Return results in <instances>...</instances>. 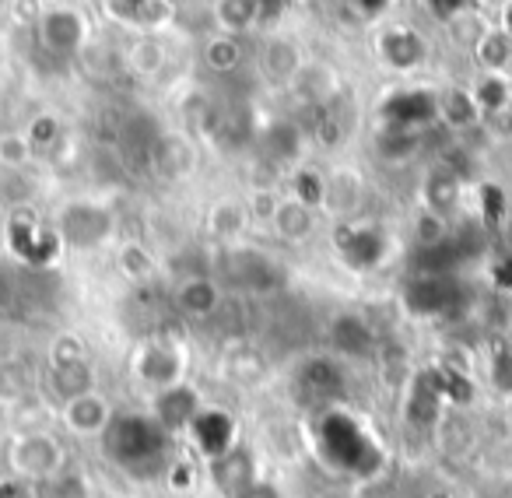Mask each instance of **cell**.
Here are the masks:
<instances>
[{"label": "cell", "mask_w": 512, "mask_h": 498, "mask_svg": "<svg viewBox=\"0 0 512 498\" xmlns=\"http://www.w3.org/2000/svg\"><path fill=\"white\" fill-rule=\"evenodd\" d=\"M0 498H43V484L8 474V477H0Z\"/></svg>", "instance_id": "cell-44"}, {"label": "cell", "mask_w": 512, "mask_h": 498, "mask_svg": "<svg viewBox=\"0 0 512 498\" xmlns=\"http://www.w3.org/2000/svg\"><path fill=\"white\" fill-rule=\"evenodd\" d=\"M334 246H337L341 264L358 274L376 271V267H383L386 257H390V235H386V228H379L376 221H362V218L341 221L334 235Z\"/></svg>", "instance_id": "cell-6"}, {"label": "cell", "mask_w": 512, "mask_h": 498, "mask_svg": "<svg viewBox=\"0 0 512 498\" xmlns=\"http://www.w3.org/2000/svg\"><path fill=\"white\" fill-rule=\"evenodd\" d=\"M172 306L186 320H214L221 313V306H225V288H221V281L207 278V274H186L172 288Z\"/></svg>", "instance_id": "cell-15"}, {"label": "cell", "mask_w": 512, "mask_h": 498, "mask_svg": "<svg viewBox=\"0 0 512 498\" xmlns=\"http://www.w3.org/2000/svg\"><path fill=\"white\" fill-rule=\"evenodd\" d=\"M249 221H253L249 218V207H246V200H239V197H218L204 214L207 235H211L214 242H225V246L246 235Z\"/></svg>", "instance_id": "cell-26"}, {"label": "cell", "mask_w": 512, "mask_h": 498, "mask_svg": "<svg viewBox=\"0 0 512 498\" xmlns=\"http://www.w3.org/2000/svg\"><path fill=\"white\" fill-rule=\"evenodd\" d=\"M428 39L421 36L414 25L407 22H390L376 32V57L383 67L397 74H414L428 64Z\"/></svg>", "instance_id": "cell-8"}, {"label": "cell", "mask_w": 512, "mask_h": 498, "mask_svg": "<svg viewBox=\"0 0 512 498\" xmlns=\"http://www.w3.org/2000/svg\"><path fill=\"white\" fill-rule=\"evenodd\" d=\"M113 22L134 32H155L172 18V0H102Z\"/></svg>", "instance_id": "cell-25"}, {"label": "cell", "mask_w": 512, "mask_h": 498, "mask_svg": "<svg viewBox=\"0 0 512 498\" xmlns=\"http://www.w3.org/2000/svg\"><path fill=\"white\" fill-rule=\"evenodd\" d=\"M36 39L53 60H74L85 53L92 39V25L78 8H50L39 15Z\"/></svg>", "instance_id": "cell-7"}, {"label": "cell", "mask_w": 512, "mask_h": 498, "mask_svg": "<svg viewBox=\"0 0 512 498\" xmlns=\"http://www.w3.org/2000/svg\"><path fill=\"white\" fill-rule=\"evenodd\" d=\"M235 498H285V495L278 491V484H271V481H264V477H260V481L249 484V488L242 491V495H235Z\"/></svg>", "instance_id": "cell-45"}, {"label": "cell", "mask_w": 512, "mask_h": 498, "mask_svg": "<svg viewBox=\"0 0 512 498\" xmlns=\"http://www.w3.org/2000/svg\"><path fill=\"white\" fill-rule=\"evenodd\" d=\"M130 376L148 393H158L165 386H176L186 379V351L183 344L169 337H148L130 355Z\"/></svg>", "instance_id": "cell-5"}, {"label": "cell", "mask_w": 512, "mask_h": 498, "mask_svg": "<svg viewBox=\"0 0 512 498\" xmlns=\"http://www.w3.org/2000/svg\"><path fill=\"white\" fill-rule=\"evenodd\" d=\"M211 18L218 25V32L228 36H249L260 29L264 22V8L256 0H211Z\"/></svg>", "instance_id": "cell-30"}, {"label": "cell", "mask_w": 512, "mask_h": 498, "mask_svg": "<svg viewBox=\"0 0 512 498\" xmlns=\"http://www.w3.org/2000/svg\"><path fill=\"white\" fill-rule=\"evenodd\" d=\"M57 418H60V425L71 435H78V439H102L109 421L116 418V407L106 393L88 390V393H78V397L64 400Z\"/></svg>", "instance_id": "cell-12"}, {"label": "cell", "mask_w": 512, "mask_h": 498, "mask_svg": "<svg viewBox=\"0 0 512 498\" xmlns=\"http://www.w3.org/2000/svg\"><path fill=\"white\" fill-rule=\"evenodd\" d=\"M4 239H8L11 257L32 271H46L60 257V239L53 232V221H43L32 207H15L4 221Z\"/></svg>", "instance_id": "cell-4"}, {"label": "cell", "mask_w": 512, "mask_h": 498, "mask_svg": "<svg viewBox=\"0 0 512 498\" xmlns=\"http://www.w3.org/2000/svg\"><path fill=\"white\" fill-rule=\"evenodd\" d=\"M148 411H151V418H155L158 425L165 428V432L183 435L186 428L193 425V418L204 411V400H200V393L183 379V383L165 386V390L151 393Z\"/></svg>", "instance_id": "cell-14"}, {"label": "cell", "mask_w": 512, "mask_h": 498, "mask_svg": "<svg viewBox=\"0 0 512 498\" xmlns=\"http://www.w3.org/2000/svg\"><path fill=\"white\" fill-rule=\"evenodd\" d=\"M116 267H120L123 278L130 281H148L155 274V257H151V249L144 242H123L116 249Z\"/></svg>", "instance_id": "cell-37"}, {"label": "cell", "mask_w": 512, "mask_h": 498, "mask_svg": "<svg viewBox=\"0 0 512 498\" xmlns=\"http://www.w3.org/2000/svg\"><path fill=\"white\" fill-rule=\"evenodd\" d=\"M25 137H29L36 155H50V151L64 141V123L53 113H39V116H32V123L25 127Z\"/></svg>", "instance_id": "cell-39"}, {"label": "cell", "mask_w": 512, "mask_h": 498, "mask_svg": "<svg viewBox=\"0 0 512 498\" xmlns=\"http://www.w3.org/2000/svg\"><path fill=\"white\" fill-rule=\"evenodd\" d=\"M200 57H204V67L211 74H235L242 67V60H246V50H242V39L239 36H228V32H214L211 39L204 43V50H200Z\"/></svg>", "instance_id": "cell-34"}, {"label": "cell", "mask_w": 512, "mask_h": 498, "mask_svg": "<svg viewBox=\"0 0 512 498\" xmlns=\"http://www.w3.org/2000/svg\"><path fill=\"white\" fill-rule=\"evenodd\" d=\"M495 29H502L512 39V0H505L502 8L495 11Z\"/></svg>", "instance_id": "cell-46"}, {"label": "cell", "mask_w": 512, "mask_h": 498, "mask_svg": "<svg viewBox=\"0 0 512 498\" xmlns=\"http://www.w3.org/2000/svg\"><path fill=\"white\" fill-rule=\"evenodd\" d=\"M348 372L337 355H306L295 369V390L309 404H334L344 393Z\"/></svg>", "instance_id": "cell-9"}, {"label": "cell", "mask_w": 512, "mask_h": 498, "mask_svg": "<svg viewBox=\"0 0 512 498\" xmlns=\"http://www.w3.org/2000/svg\"><path fill=\"white\" fill-rule=\"evenodd\" d=\"M302 148H306V130L292 120H274L271 127L256 134L260 165L274 172H292L295 165H302Z\"/></svg>", "instance_id": "cell-13"}, {"label": "cell", "mask_w": 512, "mask_h": 498, "mask_svg": "<svg viewBox=\"0 0 512 498\" xmlns=\"http://www.w3.org/2000/svg\"><path fill=\"white\" fill-rule=\"evenodd\" d=\"M53 232L71 253H95L116 239V211L99 197H71L53 214Z\"/></svg>", "instance_id": "cell-2"}, {"label": "cell", "mask_w": 512, "mask_h": 498, "mask_svg": "<svg viewBox=\"0 0 512 498\" xmlns=\"http://www.w3.org/2000/svg\"><path fill=\"white\" fill-rule=\"evenodd\" d=\"M292 197H299L302 204L323 211V193H327V172H320L316 165H295L288 172V190Z\"/></svg>", "instance_id": "cell-36"}, {"label": "cell", "mask_w": 512, "mask_h": 498, "mask_svg": "<svg viewBox=\"0 0 512 498\" xmlns=\"http://www.w3.org/2000/svg\"><path fill=\"white\" fill-rule=\"evenodd\" d=\"M467 88H470V95H474L484 120H498V116L512 109V74L477 71V78L470 81Z\"/></svg>", "instance_id": "cell-27"}, {"label": "cell", "mask_w": 512, "mask_h": 498, "mask_svg": "<svg viewBox=\"0 0 512 498\" xmlns=\"http://www.w3.org/2000/svg\"><path fill=\"white\" fill-rule=\"evenodd\" d=\"M67 467V449L50 428H22L8 442V470L36 484H50Z\"/></svg>", "instance_id": "cell-3"}, {"label": "cell", "mask_w": 512, "mask_h": 498, "mask_svg": "<svg viewBox=\"0 0 512 498\" xmlns=\"http://www.w3.org/2000/svg\"><path fill=\"white\" fill-rule=\"evenodd\" d=\"M148 162L162 179L179 183V179L193 176V169H197V144H193V137L186 130H162L155 137V144H151Z\"/></svg>", "instance_id": "cell-16"}, {"label": "cell", "mask_w": 512, "mask_h": 498, "mask_svg": "<svg viewBox=\"0 0 512 498\" xmlns=\"http://www.w3.org/2000/svg\"><path fill=\"white\" fill-rule=\"evenodd\" d=\"M260 8H264V18H278V15H285L288 8H292L295 0H256Z\"/></svg>", "instance_id": "cell-47"}, {"label": "cell", "mask_w": 512, "mask_h": 498, "mask_svg": "<svg viewBox=\"0 0 512 498\" xmlns=\"http://www.w3.org/2000/svg\"><path fill=\"white\" fill-rule=\"evenodd\" d=\"M330 348L341 362H358V358H369L376 348V334H372V323L362 313H337L330 323Z\"/></svg>", "instance_id": "cell-23"}, {"label": "cell", "mask_w": 512, "mask_h": 498, "mask_svg": "<svg viewBox=\"0 0 512 498\" xmlns=\"http://www.w3.org/2000/svg\"><path fill=\"white\" fill-rule=\"evenodd\" d=\"M228 274L239 288L246 292H267V288L278 285V267L274 260H267L264 253H253V249H242V253H232L228 257Z\"/></svg>", "instance_id": "cell-28"}, {"label": "cell", "mask_w": 512, "mask_h": 498, "mask_svg": "<svg viewBox=\"0 0 512 498\" xmlns=\"http://www.w3.org/2000/svg\"><path fill=\"white\" fill-rule=\"evenodd\" d=\"M32 158H36V151H32L25 130H8V134H0V169L22 172Z\"/></svg>", "instance_id": "cell-40"}, {"label": "cell", "mask_w": 512, "mask_h": 498, "mask_svg": "<svg viewBox=\"0 0 512 498\" xmlns=\"http://www.w3.org/2000/svg\"><path fill=\"white\" fill-rule=\"evenodd\" d=\"M365 176L351 165H341V169L327 172V193H323V211L334 214L337 221H351L362 214L365 207Z\"/></svg>", "instance_id": "cell-18"}, {"label": "cell", "mask_w": 512, "mask_h": 498, "mask_svg": "<svg viewBox=\"0 0 512 498\" xmlns=\"http://www.w3.org/2000/svg\"><path fill=\"white\" fill-rule=\"evenodd\" d=\"M421 148V130H400V127H379L376 151L383 162H411Z\"/></svg>", "instance_id": "cell-35"}, {"label": "cell", "mask_w": 512, "mask_h": 498, "mask_svg": "<svg viewBox=\"0 0 512 498\" xmlns=\"http://www.w3.org/2000/svg\"><path fill=\"white\" fill-rule=\"evenodd\" d=\"M172 446L176 435L165 432L151 411H116L102 435V449L120 470L130 477H155L172 467Z\"/></svg>", "instance_id": "cell-1"}, {"label": "cell", "mask_w": 512, "mask_h": 498, "mask_svg": "<svg viewBox=\"0 0 512 498\" xmlns=\"http://www.w3.org/2000/svg\"><path fill=\"white\" fill-rule=\"evenodd\" d=\"M449 235H453V228H449V218H442V214L425 211V207H421L418 218H414V242H418V253H421V249L446 246Z\"/></svg>", "instance_id": "cell-38"}, {"label": "cell", "mask_w": 512, "mask_h": 498, "mask_svg": "<svg viewBox=\"0 0 512 498\" xmlns=\"http://www.w3.org/2000/svg\"><path fill=\"white\" fill-rule=\"evenodd\" d=\"M78 358H88V344L81 341L78 334L64 330V334L50 344V362H78Z\"/></svg>", "instance_id": "cell-41"}, {"label": "cell", "mask_w": 512, "mask_h": 498, "mask_svg": "<svg viewBox=\"0 0 512 498\" xmlns=\"http://www.w3.org/2000/svg\"><path fill=\"white\" fill-rule=\"evenodd\" d=\"M379 120H383V127L425 130L428 123L439 120L435 88H397V92L386 95L383 106H379Z\"/></svg>", "instance_id": "cell-10"}, {"label": "cell", "mask_w": 512, "mask_h": 498, "mask_svg": "<svg viewBox=\"0 0 512 498\" xmlns=\"http://www.w3.org/2000/svg\"><path fill=\"white\" fill-rule=\"evenodd\" d=\"M186 439L193 442V449H197L200 456L207 460H214L218 453H225L232 442H239V432H235V421L228 411H221V407H207L193 418V425L186 428Z\"/></svg>", "instance_id": "cell-17"}, {"label": "cell", "mask_w": 512, "mask_h": 498, "mask_svg": "<svg viewBox=\"0 0 512 498\" xmlns=\"http://www.w3.org/2000/svg\"><path fill=\"white\" fill-rule=\"evenodd\" d=\"M404 302L418 316H442L456 302L453 274H414L404 288Z\"/></svg>", "instance_id": "cell-20"}, {"label": "cell", "mask_w": 512, "mask_h": 498, "mask_svg": "<svg viewBox=\"0 0 512 498\" xmlns=\"http://www.w3.org/2000/svg\"><path fill=\"white\" fill-rule=\"evenodd\" d=\"M397 0H344V8L358 18V22H379V18L390 15V8Z\"/></svg>", "instance_id": "cell-43"}, {"label": "cell", "mask_w": 512, "mask_h": 498, "mask_svg": "<svg viewBox=\"0 0 512 498\" xmlns=\"http://www.w3.org/2000/svg\"><path fill=\"white\" fill-rule=\"evenodd\" d=\"M425 8L432 11L435 22H456L460 15H470L477 8V0H425Z\"/></svg>", "instance_id": "cell-42"}, {"label": "cell", "mask_w": 512, "mask_h": 498, "mask_svg": "<svg viewBox=\"0 0 512 498\" xmlns=\"http://www.w3.org/2000/svg\"><path fill=\"white\" fill-rule=\"evenodd\" d=\"M435 99H439V120L446 123L449 130H470V127H477V123H484L470 88H463V85L435 88Z\"/></svg>", "instance_id": "cell-31"}, {"label": "cell", "mask_w": 512, "mask_h": 498, "mask_svg": "<svg viewBox=\"0 0 512 498\" xmlns=\"http://www.w3.org/2000/svg\"><path fill=\"white\" fill-rule=\"evenodd\" d=\"M46 383H50V390L57 393L60 400H71V397H78V393L95 390L92 358H78V362H50Z\"/></svg>", "instance_id": "cell-32"}, {"label": "cell", "mask_w": 512, "mask_h": 498, "mask_svg": "<svg viewBox=\"0 0 512 498\" xmlns=\"http://www.w3.org/2000/svg\"><path fill=\"white\" fill-rule=\"evenodd\" d=\"M474 60H477V71H505L512 74V39L505 36L502 29H484L481 36L474 39Z\"/></svg>", "instance_id": "cell-33"}, {"label": "cell", "mask_w": 512, "mask_h": 498, "mask_svg": "<svg viewBox=\"0 0 512 498\" xmlns=\"http://www.w3.org/2000/svg\"><path fill=\"white\" fill-rule=\"evenodd\" d=\"M165 64H169V46H165L155 32H141V36L127 46V53H123V67H127L134 78H144V81L158 78V74L165 71Z\"/></svg>", "instance_id": "cell-29"}, {"label": "cell", "mask_w": 512, "mask_h": 498, "mask_svg": "<svg viewBox=\"0 0 512 498\" xmlns=\"http://www.w3.org/2000/svg\"><path fill=\"white\" fill-rule=\"evenodd\" d=\"M502 4H505V0H477V8H491V11H498Z\"/></svg>", "instance_id": "cell-48"}, {"label": "cell", "mask_w": 512, "mask_h": 498, "mask_svg": "<svg viewBox=\"0 0 512 498\" xmlns=\"http://www.w3.org/2000/svg\"><path fill=\"white\" fill-rule=\"evenodd\" d=\"M460 204H463L460 172L449 169V165H432V169L425 172V179H421V207L453 221V214L460 211Z\"/></svg>", "instance_id": "cell-24"}, {"label": "cell", "mask_w": 512, "mask_h": 498, "mask_svg": "<svg viewBox=\"0 0 512 498\" xmlns=\"http://www.w3.org/2000/svg\"><path fill=\"white\" fill-rule=\"evenodd\" d=\"M207 477L218 488L221 498H235L260 481V460L246 442H232L225 453H218L214 460H207Z\"/></svg>", "instance_id": "cell-11"}, {"label": "cell", "mask_w": 512, "mask_h": 498, "mask_svg": "<svg viewBox=\"0 0 512 498\" xmlns=\"http://www.w3.org/2000/svg\"><path fill=\"white\" fill-rule=\"evenodd\" d=\"M288 92L299 102H306V106L327 109L341 95V78H337V71L327 60H306L302 71L292 78V85H288Z\"/></svg>", "instance_id": "cell-22"}, {"label": "cell", "mask_w": 512, "mask_h": 498, "mask_svg": "<svg viewBox=\"0 0 512 498\" xmlns=\"http://www.w3.org/2000/svg\"><path fill=\"white\" fill-rule=\"evenodd\" d=\"M256 60H260V74H264L274 88H288L309 57L295 36H271V39H264Z\"/></svg>", "instance_id": "cell-21"}, {"label": "cell", "mask_w": 512, "mask_h": 498, "mask_svg": "<svg viewBox=\"0 0 512 498\" xmlns=\"http://www.w3.org/2000/svg\"><path fill=\"white\" fill-rule=\"evenodd\" d=\"M316 218H320L316 207L302 204L292 193H281L278 207H274L267 225H271V232L278 235V242H285V246H306L316 235Z\"/></svg>", "instance_id": "cell-19"}]
</instances>
